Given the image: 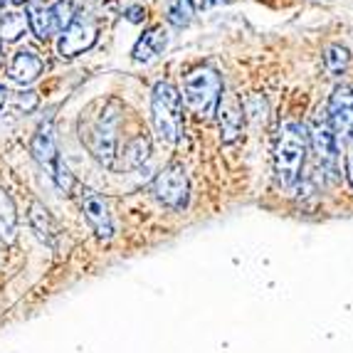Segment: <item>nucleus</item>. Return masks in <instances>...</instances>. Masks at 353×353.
I'll list each match as a JSON object with an SVG mask.
<instances>
[{"label":"nucleus","mask_w":353,"mask_h":353,"mask_svg":"<svg viewBox=\"0 0 353 353\" xmlns=\"http://www.w3.org/2000/svg\"><path fill=\"white\" fill-rule=\"evenodd\" d=\"M306 151H309V139L304 126L296 121L282 124L274 143V178L282 188L292 190L299 183L306 163Z\"/></svg>","instance_id":"obj_1"},{"label":"nucleus","mask_w":353,"mask_h":353,"mask_svg":"<svg viewBox=\"0 0 353 353\" xmlns=\"http://www.w3.org/2000/svg\"><path fill=\"white\" fill-rule=\"evenodd\" d=\"M183 97L190 112L198 119H210L218 109V101L223 97V77L215 67L203 65L195 67L183 84Z\"/></svg>","instance_id":"obj_2"},{"label":"nucleus","mask_w":353,"mask_h":353,"mask_svg":"<svg viewBox=\"0 0 353 353\" xmlns=\"http://www.w3.org/2000/svg\"><path fill=\"white\" fill-rule=\"evenodd\" d=\"M153 129L163 143H176L183 134V99L171 82H159L151 97Z\"/></svg>","instance_id":"obj_3"},{"label":"nucleus","mask_w":353,"mask_h":353,"mask_svg":"<svg viewBox=\"0 0 353 353\" xmlns=\"http://www.w3.org/2000/svg\"><path fill=\"white\" fill-rule=\"evenodd\" d=\"M121 121V104L117 99H109L99 114L94 126L87 134V146L97 161L106 168H114L117 159V129Z\"/></svg>","instance_id":"obj_4"},{"label":"nucleus","mask_w":353,"mask_h":353,"mask_svg":"<svg viewBox=\"0 0 353 353\" xmlns=\"http://www.w3.org/2000/svg\"><path fill=\"white\" fill-rule=\"evenodd\" d=\"M306 139L312 143V151H314V156H316L319 168H321L326 176H334V173L339 171V141H336L334 129H331L326 114H316V117L312 119Z\"/></svg>","instance_id":"obj_5"},{"label":"nucleus","mask_w":353,"mask_h":353,"mask_svg":"<svg viewBox=\"0 0 353 353\" xmlns=\"http://www.w3.org/2000/svg\"><path fill=\"white\" fill-rule=\"evenodd\" d=\"M153 193L159 198V203H163L165 208H171V210H183V208L188 205V193H190V185H188V176L183 171V165L173 163L168 168L156 176L153 181Z\"/></svg>","instance_id":"obj_6"},{"label":"nucleus","mask_w":353,"mask_h":353,"mask_svg":"<svg viewBox=\"0 0 353 353\" xmlns=\"http://www.w3.org/2000/svg\"><path fill=\"white\" fill-rule=\"evenodd\" d=\"M74 12H72L70 0H59L54 6H35L28 12V25L32 28L40 40H48L54 32H62L72 23Z\"/></svg>","instance_id":"obj_7"},{"label":"nucleus","mask_w":353,"mask_h":353,"mask_svg":"<svg viewBox=\"0 0 353 353\" xmlns=\"http://www.w3.org/2000/svg\"><path fill=\"white\" fill-rule=\"evenodd\" d=\"M329 124L334 129L336 141L353 143V89L336 87L329 99Z\"/></svg>","instance_id":"obj_8"},{"label":"nucleus","mask_w":353,"mask_h":353,"mask_svg":"<svg viewBox=\"0 0 353 353\" xmlns=\"http://www.w3.org/2000/svg\"><path fill=\"white\" fill-rule=\"evenodd\" d=\"M97 42V28L89 18H72V23L62 30L59 40V54L62 57H77L87 52Z\"/></svg>","instance_id":"obj_9"},{"label":"nucleus","mask_w":353,"mask_h":353,"mask_svg":"<svg viewBox=\"0 0 353 353\" xmlns=\"http://www.w3.org/2000/svg\"><path fill=\"white\" fill-rule=\"evenodd\" d=\"M218 121H220V136H223L225 143H232L235 139H240L242 124H245V109H242V101L235 94H223L218 101Z\"/></svg>","instance_id":"obj_10"},{"label":"nucleus","mask_w":353,"mask_h":353,"mask_svg":"<svg viewBox=\"0 0 353 353\" xmlns=\"http://www.w3.org/2000/svg\"><path fill=\"white\" fill-rule=\"evenodd\" d=\"M82 212L87 223L92 225V230L97 232L99 240H112L114 237V223H112V215H109V208L106 203L101 201L97 193H87L82 201Z\"/></svg>","instance_id":"obj_11"},{"label":"nucleus","mask_w":353,"mask_h":353,"mask_svg":"<svg viewBox=\"0 0 353 353\" xmlns=\"http://www.w3.org/2000/svg\"><path fill=\"white\" fill-rule=\"evenodd\" d=\"M32 156H35V161L50 173V176L57 171L59 153H57V143H54L52 121H45V124L37 129L35 139H32Z\"/></svg>","instance_id":"obj_12"},{"label":"nucleus","mask_w":353,"mask_h":353,"mask_svg":"<svg viewBox=\"0 0 353 353\" xmlns=\"http://www.w3.org/2000/svg\"><path fill=\"white\" fill-rule=\"evenodd\" d=\"M165 45H168V35H165V30L161 28V25L146 30V32L139 37V42H136L134 62H151L153 57H159V54L163 52Z\"/></svg>","instance_id":"obj_13"},{"label":"nucleus","mask_w":353,"mask_h":353,"mask_svg":"<svg viewBox=\"0 0 353 353\" xmlns=\"http://www.w3.org/2000/svg\"><path fill=\"white\" fill-rule=\"evenodd\" d=\"M8 72H10V79H15L18 84H32L42 72V59L35 52L23 50V52H18L12 57Z\"/></svg>","instance_id":"obj_14"},{"label":"nucleus","mask_w":353,"mask_h":353,"mask_svg":"<svg viewBox=\"0 0 353 353\" xmlns=\"http://www.w3.org/2000/svg\"><path fill=\"white\" fill-rule=\"evenodd\" d=\"M30 225L35 230V235L48 245H54V223L50 218V210L42 203H32L30 205Z\"/></svg>","instance_id":"obj_15"},{"label":"nucleus","mask_w":353,"mask_h":353,"mask_svg":"<svg viewBox=\"0 0 353 353\" xmlns=\"http://www.w3.org/2000/svg\"><path fill=\"white\" fill-rule=\"evenodd\" d=\"M195 15L193 0H165V18L173 28H188Z\"/></svg>","instance_id":"obj_16"},{"label":"nucleus","mask_w":353,"mask_h":353,"mask_svg":"<svg viewBox=\"0 0 353 353\" xmlns=\"http://www.w3.org/2000/svg\"><path fill=\"white\" fill-rule=\"evenodd\" d=\"M28 30V15L25 12H6L0 20V40L18 42Z\"/></svg>","instance_id":"obj_17"},{"label":"nucleus","mask_w":353,"mask_h":353,"mask_svg":"<svg viewBox=\"0 0 353 353\" xmlns=\"http://www.w3.org/2000/svg\"><path fill=\"white\" fill-rule=\"evenodd\" d=\"M148 159H151V141H148V136H136L134 141H129V146L124 151L126 168H141Z\"/></svg>","instance_id":"obj_18"},{"label":"nucleus","mask_w":353,"mask_h":353,"mask_svg":"<svg viewBox=\"0 0 353 353\" xmlns=\"http://www.w3.org/2000/svg\"><path fill=\"white\" fill-rule=\"evenodd\" d=\"M15 225H18V215H15V205H12L10 195L0 190V237L3 240H12L15 235Z\"/></svg>","instance_id":"obj_19"},{"label":"nucleus","mask_w":353,"mask_h":353,"mask_svg":"<svg viewBox=\"0 0 353 353\" xmlns=\"http://www.w3.org/2000/svg\"><path fill=\"white\" fill-rule=\"evenodd\" d=\"M348 62H351V54H348L346 48H341V45H331V48H326L324 52V67L326 72H329L331 77H339L346 72Z\"/></svg>","instance_id":"obj_20"},{"label":"nucleus","mask_w":353,"mask_h":353,"mask_svg":"<svg viewBox=\"0 0 353 353\" xmlns=\"http://www.w3.org/2000/svg\"><path fill=\"white\" fill-rule=\"evenodd\" d=\"M52 181H54V185H57L62 193H70L72 188H74V176L70 173V168H67L62 161H59V165H57V171L52 173Z\"/></svg>","instance_id":"obj_21"},{"label":"nucleus","mask_w":353,"mask_h":353,"mask_svg":"<svg viewBox=\"0 0 353 353\" xmlns=\"http://www.w3.org/2000/svg\"><path fill=\"white\" fill-rule=\"evenodd\" d=\"M18 106L20 109H25V112H32L37 106V94L35 92H25V94L18 97Z\"/></svg>","instance_id":"obj_22"},{"label":"nucleus","mask_w":353,"mask_h":353,"mask_svg":"<svg viewBox=\"0 0 353 353\" xmlns=\"http://www.w3.org/2000/svg\"><path fill=\"white\" fill-rule=\"evenodd\" d=\"M346 178L353 188V143H348L346 146Z\"/></svg>","instance_id":"obj_23"},{"label":"nucleus","mask_w":353,"mask_h":353,"mask_svg":"<svg viewBox=\"0 0 353 353\" xmlns=\"http://www.w3.org/2000/svg\"><path fill=\"white\" fill-rule=\"evenodd\" d=\"M126 18H129L131 23H141V20L146 18V12H143V8H131V10L126 12Z\"/></svg>","instance_id":"obj_24"},{"label":"nucleus","mask_w":353,"mask_h":353,"mask_svg":"<svg viewBox=\"0 0 353 353\" xmlns=\"http://www.w3.org/2000/svg\"><path fill=\"white\" fill-rule=\"evenodd\" d=\"M3 104H6V89L0 87V106H3Z\"/></svg>","instance_id":"obj_25"},{"label":"nucleus","mask_w":353,"mask_h":353,"mask_svg":"<svg viewBox=\"0 0 353 353\" xmlns=\"http://www.w3.org/2000/svg\"><path fill=\"white\" fill-rule=\"evenodd\" d=\"M6 3H8V0H0V10H3V8H6Z\"/></svg>","instance_id":"obj_26"},{"label":"nucleus","mask_w":353,"mask_h":353,"mask_svg":"<svg viewBox=\"0 0 353 353\" xmlns=\"http://www.w3.org/2000/svg\"><path fill=\"white\" fill-rule=\"evenodd\" d=\"M12 3H18V6H23V3H28V0H12Z\"/></svg>","instance_id":"obj_27"},{"label":"nucleus","mask_w":353,"mask_h":353,"mask_svg":"<svg viewBox=\"0 0 353 353\" xmlns=\"http://www.w3.org/2000/svg\"><path fill=\"white\" fill-rule=\"evenodd\" d=\"M0 65H3V50H0Z\"/></svg>","instance_id":"obj_28"}]
</instances>
